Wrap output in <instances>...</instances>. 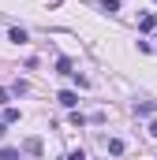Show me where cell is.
<instances>
[{
  "instance_id": "1",
  "label": "cell",
  "mask_w": 157,
  "mask_h": 160,
  "mask_svg": "<svg viewBox=\"0 0 157 160\" xmlns=\"http://www.w3.org/2000/svg\"><path fill=\"white\" fill-rule=\"evenodd\" d=\"M154 112H157L154 101H138V104H135V116H154Z\"/></svg>"
},
{
  "instance_id": "2",
  "label": "cell",
  "mask_w": 157,
  "mask_h": 160,
  "mask_svg": "<svg viewBox=\"0 0 157 160\" xmlns=\"http://www.w3.org/2000/svg\"><path fill=\"white\" fill-rule=\"evenodd\" d=\"M60 104H64V108H75V104H78V93L64 89V93H60Z\"/></svg>"
},
{
  "instance_id": "3",
  "label": "cell",
  "mask_w": 157,
  "mask_h": 160,
  "mask_svg": "<svg viewBox=\"0 0 157 160\" xmlns=\"http://www.w3.org/2000/svg\"><path fill=\"white\" fill-rule=\"evenodd\" d=\"M154 26H157V19H154V15H142V19H138V30H142V34H150Z\"/></svg>"
},
{
  "instance_id": "4",
  "label": "cell",
  "mask_w": 157,
  "mask_h": 160,
  "mask_svg": "<svg viewBox=\"0 0 157 160\" xmlns=\"http://www.w3.org/2000/svg\"><path fill=\"white\" fill-rule=\"evenodd\" d=\"M4 123H19V108H11V104H4Z\"/></svg>"
},
{
  "instance_id": "5",
  "label": "cell",
  "mask_w": 157,
  "mask_h": 160,
  "mask_svg": "<svg viewBox=\"0 0 157 160\" xmlns=\"http://www.w3.org/2000/svg\"><path fill=\"white\" fill-rule=\"evenodd\" d=\"M56 71H60V75H75V71H71V60H56Z\"/></svg>"
},
{
  "instance_id": "6",
  "label": "cell",
  "mask_w": 157,
  "mask_h": 160,
  "mask_svg": "<svg viewBox=\"0 0 157 160\" xmlns=\"http://www.w3.org/2000/svg\"><path fill=\"white\" fill-rule=\"evenodd\" d=\"M26 153H41V138H26Z\"/></svg>"
},
{
  "instance_id": "7",
  "label": "cell",
  "mask_w": 157,
  "mask_h": 160,
  "mask_svg": "<svg viewBox=\"0 0 157 160\" xmlns=\"http://www.w3.org/2000/svg\"><path fill=\"white\" fill-rule=\"evenodd\" d=\"M0 160H19V149H8V145H4V149H0Z\"/></svg>"
},
{
  "instance_id": "8",
  "label": "cell",
  "mask_w": 157,
  "mask_h": 160,
  "mask_svg": "<svg viewBox=\"0 0 157 160\" xmlns=\"http://www.w3.org/2000/svg\"><path fill=\"white\" fill-rule=\"evenodd\" d=\"M8 38H11V41H19V45H23V41H26V30H19V26H15V30H11Z\"/></svg>"
},
{
  "instance_id": "9",
  "label": "cell",
  "mask_w": 157,
  "mask_h": 160,
  "mask_svg": "<svg viewBox=\"0 0 157 160\" xmlns=\"http://www.w3.org/2000/svg\"><path fill=\"white\" fill-rule=\"evenodd\" d=\"M101 8H105V11H120V0H105Z\"/></svg>"
},
{
  "instance_id": "10",
  "label": "cell",
  "mask_w": 157,
  "mask_h": 160,
  "mask_svg": "<svg viewBox=\"0 0 157 160\" xmlns=\"http://www.w3.org/2000/svg\"><path fill=\"white\" fill-rule=\"evenodd\" d=\"M68 160H86V153H82V149H75V153H71Z\"/></svg>"
},
{
  "instance_id": "11",
  "label": "cell",
  "mask_w": 157,
  "mask_h": 160,
  "mask_svg": "<svg viewBox=\"0 0 157 160\" xmlns=\"http://www.w3.org/2000/svg\"><path fill=\"white\" fill-rule=\"evenodd\" d=\"M0 104H8V89H0Z\"/></svg>"
},
{
  "instance_id": "12",
  "label": "cell",
  "mask_w": 157,
  "mask_h": 160,
  "mask_svg": "<svg viewBox=\"0 0 157 160\" xmlns=\"http://www.w3.org/2000/svg\"><path fill=\"white\" fill-rule=\"evenodd\" d=\"M150 134H154V138H157V119H154V123H150Z\"/></svg>"
},
{
  "instance_id": "13",
  "label": "cell",
  "mask_w": 157,
  "mask_h": 160,
  "mask_svg": "<svg viewBox=\"0 0 157 160\" xmlns=\"http://www.w3.org/2000/svg\"><path fill=\"white\" fill-rule=\"evenodd\" d=\"M4 134H8V123H0V138H4Z\"/></svg>"
}]
</instances>
